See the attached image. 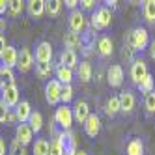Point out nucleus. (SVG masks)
Segmentation results:
<instances>
[{"label":"nucleus","mask_w":155,"mask_h":155,"mask_svg":"<svg viewBox=\"0 0 155 155\" xmlns=\"http://www.w3.org/2000/svg\"><path fill=\"white\" fill-rule=\"evenodd\" d=\"M15 140H19L23 146H28V144L34 140V131L30 129L28 124H19L15 127Z\"/></svg>","instance_id":"obj_12"},{"label":"nucleus","mask_w":155,"mask_h":155,"mask_svg":"<svg viewBox=\"0 0 155 155\" xmlns=\"http://www.w3.org/2000/svg\"><path fill=\"white\" fill-rule=\"evenodd\" d=\"M120 108H121V112L124 114H131L133 112V108H135V94H133L131 90H124L120 95Z\"/></svg>","instance_id":"obj_13"},{"label":"nucleus","mask_w":155,"mask_h":155,"mask_svg":"<svg viewBox=\"0 0 155 155\" xmlns=\"http://www.w3.org/2000/svg\"><path fill=\"white\" fill-rule=\"evenodd\" d=\"M0 155H6V142L2 137H0Z\"/></svg>","instance_id":"obj_45"},{"label":"nucleus","mask_w":155,"mask_h":155,"mask_svg":"<svg viewBox=\"0 0 155 155\" xmlns=\"http://www.w3.org/2000/svg\"><path fill=\"white\" fill-rule=\"evenodd\" d=\"M9 110H12V108H9V107L2 101V99H0V121H2V124L6 121V118H8V114H9Z\"/></svg>","instance_id":"obj_37"},{"label":"nucleus","mask_w":155,"mask_h":155,"mask_svg":"<svg viewBox=\"0 0 155 155\" xmlns=\"http://www.w3.org/2000/svg\"><path fill=\"white\" fill-rule=\"evenodd\" d=\"M17 60H19V51L15 47H12V45H8L4 54H2V65L13 69V68H17Z\"/></svg>","instance_id":"obj_17"},{"label":"nucleus","mask_w":155,"mask_h":155,"mask_svg":"<svg viewBox=\"0 0 155 155\" xmlns=\"http://www.w3.org/2000/svg\"><path fill=\"white\" fill-rule=\"evenodd\" d=\"M107 4H108V6H107L108 9H110V8H112V9H114V8L118 6V2H116V0H110V2H107Z\"/></svg>","instance_id":"obj_47"},{"label":"nucleus","mask_w":155,"mask_h":155,"mask_svg":"<svg viewBox=\"0 0 155 155\" xmlns=\"http://www.w3.org/2000/svg\"><path fill=\"white\" fill-rule=\"evenodd\" d=\"M79 4H81V12H82V9H94L95 8L94 0H82V2H79Z\"/></svg>","instance_id":"obj_40"},{"label":"nucleus","mask_w":155,"mask_h":155,"mask_svg":"<svg viewBox=\"0 0 155 155\" xmlns=\"http://www.w3.org/2000/svg\"><path fill=\"white\" fill-rule=\"evenodd\" d=\"M127 155H144V144L140 138H133L127 144Z\"/></svg>","instance_id":"obj_27"},{"label":"nucleus","mask_w":155,"mask_h":155,"mask_svg":"<svg viewBox=\"0 0 155 155\" xmlns=\"http://www.w3.org/2000/svg\"><path fill=\"white\" fill-rule=\"evenodd\" d=\"M90 105H88L84 99H79V101H75L73 105V118L77 124H86V120L90 118Z\"/></svg>","instance_id":"obj_9"},{"label":"nucleus","mask_w":155,"mask_h":155,"mask_svg":"<svg viewBox=\"0 0 155 155\" xmlns=\"http://www.w3.org/2000/svg\"><path fill=\"white\" fill-rule=\"evenodd\" d=\"M62 4H64V2H60V0H49V2H45V12H47L51 17H54V15L60 13Z\"/></svg>","instance_id":"obj_31"},{"label":"nucleus","mask_w":155,"mask_h":155,"mask_svg":"<svg viewBox=\"0 0 155 155\" xmlns=\"http://www.w3.org/2000/svg\"><path fill=\"white\" fill-rule=\"evenodd\" d=\"M2 88H4V81H2V77H0V92H2Z\"/></svg>","instance_id":"obj_49"},{"label":"nucleus","mask_w":155,"mask_h":155,"mask_svg":"<svg viewBox=\"0 0 155 155\" xmlns=\"http://www.w3.org/2000/svg\"><path fill=\"white\" fill-rule=\"evenodd\" d=\"M36 62L39 64H51L52 60V45L49 41H41L38 43V47H36Z\"/></svg>","instance_id":"obj_11"},{"label":"nucleus","mask_w":155,"mask_h":155,"mask_svg":"<svg viewBox=\"0 0 155 155\" xmlns=\"http://www.w3.org/2000/svg\"><path fill=\"white\" fill-rule=\"evenodd\" d=\"M127 45L133 51H144V49H148L150 47V34H148V30L144 28V26L135 28L129 34V38H127Z\"/></svg>","instance_id":"obj_1"},{"label":"nucleus","mask_w":155,"mask_h":155,"mask_svg":"<svg viewBox=\"0 0 155 155\" xmlns=\"http://www.w3.org/2000/svg\"><path fill=\"white\" fill-rule=\"evenodd\" d=\"M64 45H65V49H71V51H75L77 47H81L82 45V38L79 36V34H75V32H68V34L64 36Z\"/></svg>","instance_id":"obj_23"},{"label":"nucleus","mask_w":155,"mask_h":155,"mask_svg":"<svg viewBox=\"0 0 155 155\" xmlns=\"http://www.w3.org/2000/svg\"><path fill=\"white\" fill-rule=\"evenodd\" d=\"M0 77H2L4 84H15V73H13V69L6 68V65H0Z\"/></svg>","instance_id":"obj_33"},{"label":"nucleus","mask_w":155,"mask_h":155,"mask_svg":"<svg viewBox=\"0 0 155 155\" xmlns=\"http://www.w3.org/2000/svg\"><path fill=\"white\" fill-rule=\"evenodd\" d=\"M15 110V116H17V120H19V124H28V120H30V116H32V105L28 103V101H19V105L13 108Z\"/></svg>","instance_id":"obj_14"},{"label":"nucleus","mask_w":155,"mask_h":155,"mask_svg":"<svg viewBox=\"0 0 155 155\" xmlns=\"http://www.w3.org/2000/svg\"><path fill=\"white\" fill-rule=\"evenodd\" d=\"M34 62H36V58H34V54H32V51H30L28 47H23V49L19 51L17 69H19L21 73H28L32 68H34Z\"/></svg>","instance_id":"obj_7"},{"label":"nucleus","mask_w":155,"mask_h":155,"mask_svg":"<svg viewBox=\"0 0 155 155\" xmlns=\"http://www.w3.org/2000/svg\"><path fill=\"white\" fill-rule=\"evenodd\" d=\"M107 82L112 88H120L124 84V69H121V65H118V64L110 65L107 71Z\"/></svg>","instance_id":"obj_10"},{"label":"nucleus","mask_w":155,"mask_h":155,"mask_svg":"<svg viewBox=\"0 0 155 155\" xmlns=\"http://www.w3.org/2000/svg\"><path fill=\"white\" fill-rule=\"evenodd\" d=\"M28 125H30V129L34 131V133H39L43 129V116H41V112L34 110L32 116H30V120H28Z\"/></svg>","instance_id":"obj_29"},{"label":"nucleus","mask_w":155,"mask_h":155,"mask_svg":"<svg viewBox=\"0 0 155 155\" xmlns=\"http://www.w3.org/2000/svg\"><path fill=\"white\" fill-rule=\"evenodd\" d=\"M60 65H64V68H69V69H75L77 65H79L77 52L71 51V49H64L62 54H60Z\"/></svg>","instance_id":"obj_19"},{"label":"nucleus","mask_w":155,"mask_h":155,"mask_svg":"<svg viewBox=\"0 0 155 155\" xmlns=\"http://www.w3.org/2000/svg\"><path fill=\"white\" fill-rule=\"evenodd\" d=\"M138 90H140V94H144V95H148L150 92L155 90V79H153V75H151V73H150L140 84H138Z\"/></svg>","instance_id":"obj_30"},{"label":"nucleus","mask_w":155,"mask_h":155,"mask_svg":"<svg viewBox=\"0 0 155 155\" xmlns=\"http://www.w3.org/2000/svg\"><path fill=\"white\" fill-rule=\"evenodd\" d=\"M114 51V43L110 38H99L97 41V52L101 54V56H110Z\"/></svg>","instance_id":"obj_22"},{"label":"nucleus","mask_w":155,"mask_h":155,"mask_svg":"<svg viewBox=\"0 0 155 155\" xmlns=\"http://www.w3.org/2000/svg\"><path fill=\"white\" fill-rule=\"evenodd\" d=\"M99 131H101V120H99L97 114H90V118H88L86 124H84V133L90 138H95L99 135Z\"/></svg>","instance_id":"obj_15"},{"label":"nucleus","mask_w":155,"mask_h":155,"mask_svg":"<svg viewBox=\"0 0 155 155\" xmlns=\"http://www.w3.org/2000/svg\"><path fill=\"white\" fill-rule=\"evenodd\" d=\"M25 8H26V2H23V0H9L8 13H9V17H19L25 12Z\"/></svg>","instance_id":"obj_28"},{"label":"nucleus","mask_w":155,"mask_h":155,"mask_svg":"<svg viewBox=\"0 0 155 155\" xmlns=\"http://www.w3.org/2000/svg\"><path fill=\"white\" fill-rule=\"evenodd\" d=\"M8 9H9V2L8 0H0V15H6Z\"/></svg>","instance_id":"obj_41"},{"label":"nucleus","mask_w":155,"mask_h":155,"mask_svg":"<svg viewBox=\"0 0 155 155\" xmlns=\"http://www.w3.org/2000/svg\"><path fill=\"white\" fill-rule=\"evenodd\" d=\"M73 121H75L73 108L69 105H58L56 110H54V124H58L62 131H71Z\"/></svg>","instance_id":"obj_2"},{"label":"nucleus","mask_w":155,"mask_h":155,"mask_svg":"<svg viewBox=\"0 0 155 155\" xmlns=\"http://www.w3.org/2000/svg\"><path fill=\"white\" fill-rule=\"evenodd\" d=\"M68 25H69V30L75 32V34H79V32H84L86 30V19L82 15L81 9H73L68 17Z\"/></svg>","instance_id":"obj_8"},{"label":"nucleus","mask_w":155,"mask_h":155,"mask_svg":"<svg viewBox=\"0 0 155 155\" xmlns=\"http://www.w3.org/2000/svg\"><path fill=\"white\" fill-rule=\"evenodd\" d=\"M49 155H65V144H64V133H56L54 138L49 142Z\"/></svg>","instance_id":"obj_16"},{"label":"nucleus","mask_w":155,"mask_h":155,"mask_svg":"<svg viewBox=\"0 0 155 155\" xmlns=\"http://www.w3.org/2000/svg\"><path fill=\"white\" fill-rule=\"evenodd\" d=\"M148 51H150V56H151V60H155V39H153V41H150V47H148Z\"/></svg>","instance_id":"obj_44"},{"label":"nucleus","mask_w":155,"mask_h":155,"mask_svg":"<svg viewBox=\"0 0 155 155\" xmlns=\"http://www.w3.org/2000/svg\"><path fill=\"white\" fill-rule=\"evenodd\" d=\"M90 23H92V28H95V30H105V28L110 26V23H112V12H110L107 6L97 8L92 13Z\"/></svg>","instance_id":"obj_3"},{"label":"nucleus","mask_w":155,"mask_h":155,"mask_svg":"<svg viewBox=\"0 0 155 155\" xmlns=\"http://www.w3.org/2000/svg\"><path fill=\"white\" fill-rule=\"evenodd\" d=\"M105 112L108 118H114L118 112H121V108H120V97L118 95H112V97H108V101L105 105Z\"/></svg>","instance_id":"obj_24"},{"label":"nucleus","mask_w":155,"mask_h":155,"mask_svg":"<svg viewBox=\"0 0 155 155\" xmlns=\"http://www.w3.org/2000/svg\"><path fill=\"white\" fill-rule=\"evenodd\" d=\"M0 99L9 107V108H15L17 105H19V88H17V84H4V88H2V92H0Z\"/></svg>","instance_id":"obj_6"},{"label":"nucleus","mask_w":155,"mask_h":155,"mask_svg":"<svg viewBox=\"0 0 155 155\" xmlns=\"http://www.w3.org/2000/svg\"><path fill=\"white\" fill-rule=\"evenodd\" d=\"M121 56H124L127 62H133V60H135V58H133V49H131L129 45L124 47V51H121Z\"/></svg>","instance_id":"obj_38"},{"label":"nucleus","mask_w":155,"mask_h":155,"mask_svg":"<svg viewBox=\"0 0 155 155\" xmlns=\"http://www.w3.org/2000/svg\"><path fill=\"white\" fill-rule=\"evenodd\" d=\"M26 12L32 19H39L45 13V0H28L26 2Z\"/></svg>","instance_id":"obj_18"},{"label":"nucleus","mask_w":155,"mask_h":155,"mask_svg":"<svg viewBox=\"0 0 155 155\" xmlns=\"http://www.w3.org/2000/svg\"><path fill=\"white\" fill-rule=\"evenodd\" d=\"M64 4H65V8H69L71 12H73V9H77V6H79L77 0H68V2H64Z\"/></svg>","instance_id":"obj_43"},{"label":"nucleus","mask_w":155,"mask_h":155,"mask_svg":"<svg viewBox=\"0 0 155 155\" xmlns=\"http://www.w3.org/2000/svg\"><path fill=\"white\" fill-rule=\"evenodd\" d=\"M54 73H56V81H58L62 86H65V84H71V82H73V77H75L73 69H69V68H64V65H58V68L54 69Z\"/></svg>","instance_id":"obj_20"},{"label":"nucleus","mask_w":155,"mask_h":155,"mask_svg":"<svg viewBox=\"0 0 155 155\" xmlns=\"http://www.w3.org/2000/svg\"><path fill=\"white\" fill-rule=\"evenodd\" d=\"M17 116H15V110H9V114H8V118H6V121H4V124L6 125H15L17 124Z\"/></svg>","instance_id":"obj_39"},{"label":"nucleus","mask_w":155,"mask_h":155,"mask_svg":"<svg viewBox=\"0 0 155 155\" xmlns=\"http://www.w3.org/2000/svg\"><path fill=\"white\" fill-rule=\"evenodd\" d=\"M6 28H8V21L6 19H0V34H2Z\"/></svg>","instance_id":"obj_46"},{"label":"nucleus","mask_w":155,"mask_h":155,"mask_svg":"<svg viewBox=\"0 0 155 155\" xmlns=\"http://www.w3.org/2000/svg\"><path fill=\"white\" fill-rule=\"evenodd\" d=\"M62 84L56 81V79H52L45 84V99H47V103L52 105V107H58L60 105V97H62Z\"/></svg>","instance_id":"obj_5"},{"label":"nucleus","mask_w":155,"mask_h":155,"mask_svg":"<svg viewBox=\"0 0 155 155\" xmlns=\"http://www.w3.org/2000/svg\"><path fill=\"white\" fill-rule=\"evenodd\" d=\"M0 125H2V121H0Z\"/></svg>","instance_id":"obj_50"},{"label":"nucleus","mask_w":155,"mask_h":155,"mask_svg":"<svg viewBox=\"0 0 155 155\" xmlns=\"http://www.w3.org/2000/svg\"><path fill=\"white\" fill-rule=\"evenodd\" d=\"M54 71V68H52V64H36V73H38V77H41V79H45V77H51V73Z\"/></svg>","instance_id":"obj_34"},{"label":"nucleus","mask_w":155,"mask_h":155,"mask_svg":"<svg viewBox=\"0 0 155 155\" xmlns=\"http://www.w3.org/2000/svg\"><path fill=\"white\" fill-rule=\"evenodd\" d=\"M142 13H144V19L148 23H155V0H146L142 6Z\"/></svg>","instance_id":"obj_26"},{"label":"nucleus","mask_w":155,"mask_h":155,"mask_svg":"<svg viewBox=\"0 0 155 155\" xmlns=\"http://www.w3.org/2000/svg\"><path fill=\"white\" fill-rule=\"evenodd\" d=\"M148 75H150V71H148L146 60H142V58H135V60H133V64H131V81H133V84L138 86Z\"/></svg>","instance_id":"obj_4"},{"label":"nucleus","mask_w":155,"mask_h":155,"mask_svg":"<svg viewBox=\"0 0 155 155\" xmlns=\"http://www.w3.org/2000/svg\"><path fill=\"white\" fill-rule=\"evenodd\" d=\"M77 79L81 82H90L92 81V64L90 62H81L77 65Z\"/></svg>","instance_id":"obj_21"},{"label":"nucleus","mask_w":155,"mask_h":155,"mask_svg":"<svg viewBox=\"0 0 155 155\" xmlns=\"http://www.w3.org/2000/svg\"><path fill=\"white\" fill-rule=\"evenodd\" d=\"M144 107H146L148 114H155V90L146 95V99H144Z\"/></svg>","instance_id":"obj_36"},{"label":"nucleus","mask_w":155,"mask_h":155,"mask_svg":"<svg viewBox=\"0 0 155 155\" xmlns=\"http://www.w3.org/2000/svg\"><path fill=\"white\" fill-rule=\"evenodd\" d=\"M73 95H75L73 86H71V84H65V86L62 88V97H60V103H62V105H69V103L73 101Z\"/></svg>","instance_id":"obj_32"},{"label":"nucleus","mask_w":155,"mask_h":155,"mask_svg":"<svg viewBox=\"0 0 155 155\" xmlns=\"http://www.w3.org/2000/svg\"><path fill=\"white\" fill-rule=\"evenodd\" d=\"M6 38H4V34H0V60H2V54H4V51H6Z\"/></svg>","instance_id":"obj_42"},{"label":"nucleus","mask_w":155,"mask_h":155,"mask_svg":"<svg viewBox=\"0 0 155 155\" xmlns=\"http://www.w3.org/2000/svg\"><path fill=\"white\" fill-rule=\"evenodd\" d=\"M32 155H49V140L36 138L34 146H32Z\"/></svg>","instance_id":"obj_25"},{"label":"nucleus","mask_w":155,"mask_h":155,"mask_svg":"<svg viewBox=\"0 0 155 155\" xmlns=\"http://www.w3.org/2000/svg\"><path fill=\"white\" fill-rule=\"evenodd\" d=\"M73 155H88L86 151H82V150H75V153Z\"/></svg>","instance_id":"obj_48"},{"label":"nucleus","mask_w":155,"mask_h":155,"mask_svg":"<svg viewBox=\"0 0 155 155\" xmlns=\"http://www.w3.org/2000/svg\"><path fill=\"white\" fill-rule=\"evenodd\" d=\"M8 155H28V150L19 140H13L12 144H9V153Z\"/></svg>","instance_id":"obj_35"}]
</instances>
